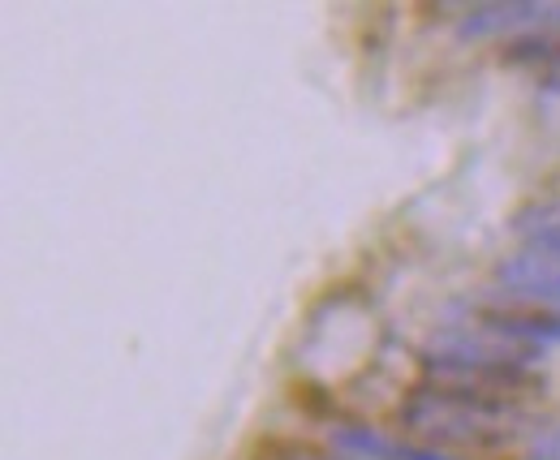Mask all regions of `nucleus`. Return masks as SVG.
<instances>
[{
    "mask_svg": "<svg viewBox=\"0 0 560 460\" xmlns=\"http://www.w3.org/2000/svg\"><path fill=\"white\" fill-rule=\"evenodd\" d=\"M517 26H560V4H539V0H509V4H475L462 13L457 31L466 39H483L500 31H517Z\"/></svg>",
    "mask_w": 560,
    "mask_h": 460,
    "instance_id": "obj_4",
    "label": "nucleus"
},
{
    "mask_svg": "<svg viewBox=\"0 0 560 460\" xmlns=\"http://www.w3.org/2000/svg\"><path fill=\"white\" fill-rule=\"evenodd\" d=\"M332 444L358 460H397V444L384 439L380 430H366V426H341V430H332Z\"/></svg>",
    "mask_w": 560,
    "mask_h": 460,
    "instance_id": "obj_5",
    "label": "nucleus"
},
{
    "mask_svg": "<svg viewBox=\"0 0 560 460\" xmlns=\"http://www.w3.org/2000/svg\"><path fill=\"white\" fill-rule=\"evenodd\" d=\"M397 460H457V457H444V452H431V448H415V444H397Z\"/></svg>",
    "mask_w": 560,
    "mask_h": 460,
    "instance_id": "obj_8",
    "label": "nucleus"
},
{
    "mask_svg": "<svg viewBox=\"0 0 560 460\" xmlns=\"http://www.w3.org/2000/svg\"><path fill=\"white\" fill-rule=\"evenodd\" d=\"M495 280L517 297L560 302V246H530L495 267Z\"/></svg>",
    "mask_w": 560,
    "mask_h": 460,
    "instance_id": "obj_3",
    "label": "nucleus"
},
{
    "mask_svg": "<svg viewBox=\"0 0 560 460\" xmlns=\"http://www.w3.org/2000/svg\"><path fill=\"white\" fill-rule=\"evenodd\" d=\"M422 370L440 392L470 396V400H488V404H509L517 392L535 388V379L522 366H488V362H466V357H448V353H431L422 362Z\"/></svg>",
    "mask_w": 560,
    "mask_h": 460,
    "instance_id": "obj_2",
    "label": "nucleus"
},
{
    "mask_svg": "<svg viewBox=\"0 0 560 460\" xmlns=\"http://www.w3.org/2000/svg\"><path fill=\"white\" fill-rule=\"evenodd\" d=\"M401 422L406 430H415L422 439L435 444H475V448H495L504 439L517 435L522 417L509 404H488V400H470V396L440 392V388H422L401 404Z\"/></svg>",
    "mask_w": 560,
    "mask_h": 460,
    "instance_id": "obj_1",
    "label": "nucleus"
},
{
    "mask_svg": "<svg viewBox=\"0 0 560 460\" xmlns=\"http://www.w3.org/2000/svg\"><path fill=\"white\" fill-rule=\"evenodd\" d=\"M504 61H513V66H526V61H539V66H552V86H560V39H517L509 52H504Z\"/></svg>",
    "mask_w": 560,
    "mask_h": 460,
    "instance_id": "obj_7",
    "label": "nucleus"
},
{
    "mask_svg": "<svg viewBox=\"0 0 560 460\" xmlns=\"http://www.w3.org/2000/svg\"><path fill=\"white\" fill-rule=\"evenodd\" d=\"M491 331L517 335V340H560V319L557 315H488Z\"/></svg>",
    "mask_w": 560,
    "mask_h": 460,
    "instance_id": "obj_6",
    "label": "nucleus"
}]
</instances>
